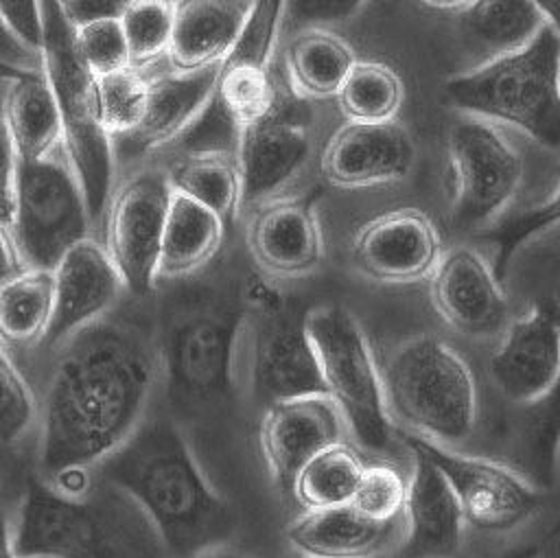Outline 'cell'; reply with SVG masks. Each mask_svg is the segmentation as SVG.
Returning a JSON list of instances; mask_svg holds the SVG:
<instances>
[{"label": "cell", "instance_id": "8d00e7d4", "mask_svg": "<svg viewBox=\"0 0 560 558\" xmlns=\"http://www.w3.org/2000/svg\"><path fill=\"white\" fill-rule=\"evenodd\" d=\"M560 223V175L556 184L551 186L549 195L536 204L529 206L508 219H503L486 239L494 245V274L501 278L510 258L516 254V249L529 241L532 236L553 228Z\"/></svg>", "mask_w": 560, "mask_h": 558}, {"label": "cell", "instance_id": "d6986e66", "mask_svg": "<svg viewBox=\"0 0 560 558\" xmlns=\"http://www.w3.org/2000/svg\"><path fill=\"white\" fill-rule=\"evenodd\" d=\"M416 164V142L405 125L350 123L337 127L319 153L324 179L343 190L396 184Z\"/></svg>", "mask_w": 560, "mask_h": 558}, {"label": "cell", "instance_id": "cb8c5ba5", "mask_svg": "<svg viewBox=\"0 0 560 558\" xmlns=\"http://www.w3.org/2000/svg\"><path fill=\"white\" fill-rule=\"evenodd\" d=\"M400 521L378 523L343 503L304 510L289 523L287 538L304 558H374L392 547Z\"/></svg>", "mask_w": 560, "mask_h": 558}, {"label": "cell", "instance_id": "ab89813d", "mask_svg": "<svg viewBox=\"0 0 560 558\" xmlns=\"http://www.w3.org/2000/svg\"><path fill=\"white\" fill-rule=\"evenodd\" d=\"M35 400L28 383L0 346V444L18 442L31 427Z\"/></svg>", "mask_w": 560, "mask_h": 558}, {"label": "cell", "instance_id": "db71d44e", "mask_svg": "<svg viewBox=\"0 0 560 558\" xmlns=\"http://www.w3.org/2000/svg\"><path fill=\"white\" fill-rule=\"evenodd\" d=\"M22 72H28V70H20V68H13V66H9V63H2V61H0V81L15 79V77H20Z\"/></svg>", "mask_w": 560, "mask_h": 558}, {"label": "cell", "instance_id": "f907efd6", "mask_svg": "<svg viewBox=\"0 0 560 558\" xmlns=\"http://www.w3.org/2000/svg\"><path fill=\"white\" fill-rule=\"evenodd\" d=\"M538 554H540V543H527V545L512 547L497 558H538Z\"/></svg>", "mask_w": 560, "mask_h": 558}, {"label": "cell", "instance_id": "4dcf8cb0", "mask_svg": "<svg viewBox=\"0 0 560 558\" xmlns=\"http://www.w3.org/2000/svg\"><path fill=\"white\" fill-rule=\"evenodd\" d=\"M52 313V271L22 269L0 287V341L39 346Z\"/></svg>", "mask_w": 560, "mask_h": 558}, {"label": "cell", "instance_id": "816d5d0a", "mask_svg": "<svg viewBox=\"0 0 560 558\" xmlns=\"http://www.w3.org/2000/svg\"><path fill=\"white\" fill-rule=\"evenodd\" d=\"M195 558H254V556L236 551V549H230L225 545H219V547H212V549H208V551H203V554H199Z\"/></svg>", "mask_w": 560, "mask_h": 558}, {"label": "cell", "instance_id": "7dc6e473", "mask_svg": "<svg viewBox=\"0 0 560 558\" xmlns=\"http://www.w3.org/2000/svg\"><path fill=\"white\" fill-rule=\"evenodd\" d=\"M22 269H26L18 256V249L13 245V239L9 234V228L0 223V287L9 282L13 276H18Z\"/></svg>", "mask_w": 560, "mask_h": 558}, {"label": "cell", "instance_id": "ac0fdd59", "mask_svg": "<svg viewBox=\"0 0 560 558\" xmlns=\"http://www.w3.org/2000/svg\"><path fill=\"white\" fill-rule=\"evenodd\" d=\"M440 258V232L420 208L387 210L363 223L352 239L354 267L383 284L429 280Z\"/></svg>", "mask_w": 560, "mask_h": 558}, {"label": "cell", "instance_id": "60d3db41", "mask_svg": "<svg viewBox=\"0 0 560 558\" xmlns=\"http://www.w3.org/2000/svg\"><path fill=\"white\" fill-rule=\"evenodd\" d=\"M368 0H287L282 31L328 28L354 18Z\"/></svg>", "mask_w": 560, "mask_h": 558}, {"label": "cell", "instance_id": "d590c367", "mask_svg": "<svg viewBox=\"0 0 560 558\" xmlns=\"http://www.w3.org/2000/svg\"><path fill=\"white\" fill-rule=\"evenodd\" d=\"M551 309L560 328V302ZM525 451L536 479L547 488L553 481V468L560 455V374L551 392L534 405L525 429Z\"/></svg>", "mask_w": 560, "mask_h": 558}, {"label": "cell", "instance_id": "c3c4849f", "mask_svg": "<svg viewBox=\"0 0 560 558\" xmlns=\"http://www.w3.org/2000/svg\"><path fill=\"white\" fill-rule=\"evenodd\" d=\"M545 22L560 35V0H532Z\"/></svg>", "mask_w": 560, "mask_h": 558}, {"label": "cell", "instance_id": "3957f363", "mask_svg": "<svg viewBox=\"0 0 560 558\" xmlns=\"http://www.w3.org/2000/svg\"><path fill=\"white\" fill-rule=\"evenodd\" d=\"M444 94L464 116L560 149V35L545 24L525 46L448 77Z\"/></svg>", "mask_w": 560, "mask_h": 558}, {"label": "cell", "instance_id": "9a60e30c", "mask_svg": "<svg viewBox=\"0 0 560 558\" xmlns=\"http://www.w3.org/2000/svg\"><path fill=\"white\" fill-rule=\"evenodd\" d=\"M429 298L444 324L468 339H499L510 324V302L492 263L468 245L442 252L429 276Z\"/></svg>", "mask_w": 560, "mask_h": 558}, {"label": "cell", "instance_id": "277c9868", "mask_svg": "<svg viewBox=\"0 0 560 558\" xmlns=\"http://www.w3.org/2000/svg\"><path fill=\"white\" fill-rule=\"evenodd\" d=\"M247 311L206 289H179L158 306V361L173 403L208 407L230 396Z\"/></svg>", "mask_w": 560, "mask_h": 558}, {"label": "cell", "instance_id": "30bf717a", "mask_svg": "<svg viewBox=\"0 0 560 558\" xmlns=\"http://www.w3.org/2000/svg\"><path fill=\"white\" fill-rule=\"evenodd\" d=\"M451 208L459 228L490 225L505 212L523 182V155L503 127L464 116L446 133Z\"/></svg>", "mask_w": 560, "mask_h": 558}, {"label": "cell", "instance_id": "f1b7e54d", "mask_svg": "<svg viewBox=\"0 0 560 558\" xmlns=\"http://www.w3.org/2000/svg\"><path fill=\"white\" fill-rule=\"evenodd\" d=\"M153 162L164 166L173 190L210 208L225 223L241 212V182L232 149L179 151Z\"/></svg>", "mask_w": 560, "mask_h": 558}, {"label": "cell", "instance_id": "ffe728a7", "mask_svg": "<svg viewBox=\"0 0 560 558\" xmlns=\"http://www.w3.org/2000/svg\"><path fill=\"white\" fill-rule=\"evenodd\" d=\"M245 243L256 267L278 280L313 274L326 256L319 217L308 199L276 197L249 210Z\"/></svg>", "mask_w": 560, "mask_h": 558}, {"label": "cell", "instance_id": "7a4b0ae2", "mask_svg": "<svg viewBox=\"0 0 560 558\" xmlns=\"http://www.w3.org/2000/svg\"><path fill=\"white\" fill-rule=\"evenodd\" d=\"M98 466L144 512L173 558H195L232 536V510L201 473L175 420H142Z\"/></svg>", "mask_w": 560, "mask_h": 558}, {"label": "cell", "instance_id": "d4e9b609", "mask_svg": "<svg viewBox=\"0 0 560 558\" xmlns=\"http://www.w3.org/2000/svg\"><path fill=\"white\" fill-rule=\"evenodd\" d=\"M173 37L166 66L195 70L221 63L234 46L252 0H173Z\"/></svg>", "mask_w": 560, "mask_h": 558}, {"label": "cell", "instance_id": "ba28073f", "mask_svg": "<svg viewBox=\"0 0 560 558\" xmlns=\"http://www.w3.org/2000/svg\"><path fill=\"white\" fill-rule=\"evenodd\" d=\"M9 234L26 269L52 271L79 241L94 236L79 177L63 147L18 160Z\"/></svg>", "mask_w": 560, "mask_h": 558}, {"label": "cell", "instance_id": "5bb4252c", "mask_svg": "<svg viewBox=\"0 0 560 558\" xmlns=\"http://www.w3.org/2000/svg\"><path fill=\"white\" fill-rule=\"evenodd\" d=\"M313 151L308 123L289 114L280 101L262 118L234 131V160L241 182V210L282 197L306 168Z\"/></svg>", "mask_w": 560, "mask_h": 558}, {"label": "cell", "instance_id": "bcb514c9", "mask_svg": "<svg viewBox=\"0 0 560 558\" xmlns=\"http://www.w3.org/2000/svg\"><path fill=\"white\" fill-rule=\"evenodd\" d=\"M57 492L72 497V499H83L90 490V468L88 466H68L50 475L48 481Z\"/></svg>", "mask_w": 560, "mask_h": 558}, {"label": "cell", "instance_id": "f546056e", "mask_svg": "<svg viewBox=\"0 0 560 558\" xmlns=\"http://www.w3.org/2000/svg\"><path fill=\"white\" fill-rule=\"evenodd\" d=\"M545 24L532 0H470L459 11L464 42L483 61L525 46Z\"/></svg>", "mask_w": 560, "mask_h": 558}, {"label": "cell", "instance_id": "b9f144b4", "mask_svg": "<svg viewBox=\"0 0 560 558\" xmlns=\"http://www.w3.org/2000/svg\"><path fill=\"white\" fill-rule=\"evenodd\" d=\"M0 20L26 48L39 55L42 46V2L39 0H0Z\"/></svg>", "mask_w": 560, "mask_h": 558}, {"label": "cell", "instance_id": "7bdbcfd3", "mask_svg": "<svg viewBox=\"0 0 560 558\" xmlns=\"http://www.w3.org/2000/svg\"><path fill=\"white\" fill-rule=\"evenodd\" d=\"M131 0H57L59 11L72 28L101 20H120Z\"/></svg>", "mask_w": 560, "mask_h": 558}, {"label": "cell", "instance_id": "f5cc1de1", "mask_svg": "<svg viewBox=\"0 0 560 558\" xmlns=\"http://www.w3.org/2000/svg\"><path fill=\"white\" fill-rule=\"evenodd\" d=\"M420 2L440 11H462L470 0H420Z\"/></svg>", "mask_w": 560, "mask_h": 558}, {"label": "cell", "instance_id": "1f68e13d", "mask_svg": "<svg viewBox=\"0 0 560 558\" xmlns=\"http://www.w3.org/2000/svg\"><path fill=\"white\" fill-rule=\"evenodd\" d=\"M335 101L350 123H389L402 107L405 83L392 66L357 59Z\"/></svg>", "mask_w": 560, "mask_h": 558}, {"label": "cell", "instance_id": "7402d4cb", "mask_svg": "<svg viewBox=\"0 0 560 558\" xmlns=\"http://www.w3.org/2000/svg\"><path fill=\"white\" fill-rule=\"evenodd\" d=\"M346 422L326 394L282 398L267 405L260 422V449L273 481L291 490L298 470L319 451L343 442Z\"/></svg>", "mask_w": 560, "mask_h": 558}, {"label": "cell", "instance_id": "e575fe53", "mask_svg": "<svg viewBox=\"0 0 560 558\" xmlns=\"http://www.w3.org/2000/svg\"><path fill=\"white\" fill-rule=\"evenodd\" d=\"M98 105L101 120L112 138H122L131 133L147 109L149 103V70L129 66L125 70L98 77Z\"/></svg>", "mask_w": 560, "mask_h": 558}, {"label": "cell", "instance_id": "f6af8a7d", "mask_svg": "<svg viewBox=\"0 0 560 558\" xmlns=\"http://www.w3.org/2000/svg\"><path fill=\"white\" fill-rule=\"evenodd\" d=\"M0 61L20 70H37L42 68V59L37 53L26 48L0 20Z\"/></svg>", "mask_w": 560, "mask_h": 558}, {"label": "cell", "instance_id": "681fc988", "mask_svg": "<svg viewBox=\"0 0 560 558\" xmlns=\"http://www.w3.org/2000/svg\"><path fill=\"white\" fill-rule=\"evenodd\" d=\"M0 558H18V554L13 549V534L7 523L2 505H0Z\"/></svg>", "mask_w": 560, "mask_h": 558}, {"label": "cell", "instance_id": "8992f818", "mask_svg": "<svg viewBox=\"0 0 560 558\" xmlns=\"http://www.w3.org/2000/svg\"><path fill=\"white\" fill-rule=\"evenodd\" d=\"M389 416L409 431L446 446L470 438L477 425V383L468 363L440 337L400 341L381 368Z\"/></svg>", "mask_w": 560, "mask_h": 558}, {"label": "cell", "instance_id": "836d02e7", "mask_svg": "<svg viewBox=\"0 0 560 558\" xmlns=\"http://www.w3.org/2000/svg\"><path fill=\"white\" fill-rule=\"evenodd\" d=\"M175 2L173 0H131L120 24L129 46L131 66L149 68L166 61L173 37Z\"/></svg>", "mask_w": 560, "mask_h": 558}, {"label": "cell", "instance_id": "5b68a950", "mask_svg": "<svg viewBox=\"0 0 560 558\" xmlns=\"http://www.w3.org/2000/svg\"><path fill=\"white\" fill-rule=\"evenodd\" d=\"M39 2L42 70L61 118L63 149L79 177L90 221L96 230L101 228L116 179L112 138L101 120L98 81L81 61L74 44V28L66 22L57 0Z\"/></svg>", "mask_w": 560, "mask_h": 558}, {"label": "cell", "instance_id": "52a82bcc", "mask_svg": "<svg viewBox=\"0 0 560 558\" xmlns=\"http://www.w3.org/2000/svg\"><path fill=\"white\" fill-rule=\"evenodd\" d=\"M326 396L343 416L348 433L368 451H383L392 435L381 368L359 319L341 304H322L304 315Z\"/></svg>", "mask_w": 560, "mask_h": 558}, {"label": "cell", "instance_id": "83f0119b", "mask_svg": "<svg viewBox=\"0 0 560 558\" xmlns=\"http://www.w3.org/2000/svg\"><path fill=\"white\" fill-rule=\"evenodd\" d=\"M354 61L352 46L330 28L295 31L284 48L287 81L304 101L335 98Z\"/></svg>", "mask_w": 560, "mask_h": 558}, {"label": "cell", "instance_id": "7c38bea8", "mask_svg": "<svg viewBox=\"0 0 560 558\" xmlns=\"http://www.w3.org/2000/svg\"><path fill=\"white\" fill-rule=\"evenodd\" d=\"M11 534L18 558H125L114 530L94 505L66 497L42 479L26 484Z\"/></svg>", "mask_w": 560, "mask_h": 558}, {"label": "cell", "instance_id": "8fae6325", "mask_svg": "<svg viewBox=\"0 0 560 558\" xmlns=\"http://www.w3.org/2000/svg\"><path fill=\"white\" fill-rule=\"evenodd\" d=\"M411 453L427 457L453 490L464 523L479 532H510L542 505V492L510 466L466 455L416 431H398Z\"/></svg>", "mask_w": 560, "mask_h": 558}, {"label": "cell", "instance_id": "2e32d148", "mask_svg": "<svg viewBox=\"0 0 560 558\" xmlns=\"http://www.w3.org/2000/svg\"><path fill=\"white\" fill-rule=\"evenodd\" d=\"M125 293L122 278L101 241H79L52 269V313L39 346L57 350L79 330L107 317Z\"/></svg>", "mask_w": 560, "mask_h": 558}, {"label": "cell", "instance_id": "44dd1931", "mask_svg": "<svg viewBox=\"0 0 560 558\" xmlns=\"http://www.w3.org/2000/svg\"><path fill=\"white\" fill-rule=\"evenodd\" d=\"M488 372L512 403L538 405L560 374V328L549 306H534L510 319L490 357Z\"/></svg>", "mask_w": 560, "mask_h": 558}, {"label": "cell", "instance_id": "74e56055", "mask_svg": "<svg viewBox=\"0 0 560 558\" xmlns=\"http://www.w3.org/2000/svg\"><path fill=\"white\" fill-rule=\"evenodd\" d=\"M405 499L407 479L402 473L392 464L374 462L363 466L350 505L372 521L392 523L402 519Z\"/></svg>", "mask_w": 560, "mask_h": 558}, {"label": "cell", "instance_id": "4316f807", "mask_svg": "<svg viewBox=\"0 0 560 558\" xmlns=\"http://www.w3.org/2000/svg\"><path fill=\"white\" fill-rule=\"evenodd\" d=\"M0 112L18 160H39L63 147L61 118L42 68L7 81Z\"/></svg>", "mask_w": 560, "mask_h": 558}, {"label": "cell", "instance_id": "4fadbf2b", "mask_svg": "<svg viewBox=\"0 0 560 558\" xmlns=\"http://www.w3.org/2000/svg\"><path fill=\"white\" fill-rule=\"evenodd\" d=\"M147 70L149 103L144 116L131 133L112 142L116 175L155 160L199 123L212 103L219 63L173 70L160 61Z\"/></svg>", "mask_w": 560, "mask_h": 558}, {"label": "cell", "instance_id": "11a10c76", "mask_svg": "<svg viewBox=\"0 0 560 558\" xmlns=\"http://www.w3.org/2000/svg\"><path fill=\"white\" fill-rule=\"evenodd\" d=\"M20 558H52V556H20Z\"/></svg>", "mask_w": 560, "mask_h": 558}, {"label": "cell", "instance_id": "603a6c76", "mask_svg": "<svg viewBox=\"0 0 560 558\" xmlns=\"http://www.w3.org/2000/svg\"><path fill=\"white\" fill-rule=\"evenodd\" d=\"M413 455L402 508L405 545L409 558H446L457 551L464 516L440 470L420 453Z\"/></svg>", "mask_w": 560, "mask_h": 558}, {"label": "cell", "instance_id": "9c48e42d", "mask_svg": "<svg viewBox=\"0 0 560 558\" xmlns=\"http://www.w3.org/2000/svg\"><path fill=\"white\" fill-rule=\"evenodd\" d=\"M171 193L166 171L158 162L140 164L114 179L98 241L118 269L125 291L133 298H149L158 289V260Z\"/></svg>", "mask_w": 560, "mask_h": 558}, {"label": "cell", "instance_id": "9f6ffc18", "mask_svg": "<svg viewBox=\"0 0 560 558\" xmlns=\"http://www.w3.org/2000/svg\"><path fill=\"white\" fill-rule=\"evenodd\" d=\"M556 532H560V525H558V530H556Z\"/></svg>", "mask_w": 560, "mask_h": 558}, {"label": "cell", "instance_id": "6da1fadb", "mask_svg": "<svg viewBox=\"0 0 560 558\" xmlns=\"http://www.w3.org/2000/svg\"><path fill=\"white\" fill-rule=\"evenodd\" d=\"M42 411V468H92L142 422L155 359L136 328L107 317L59 346Z\"/></svg>", "mask_w": 560, "mask_h": 558}, {"label": "cell", "instance_id": "484cf974", "mask_svg": "<svg viewBox=\"0 0 560 558\" xmlns=\"http://www.w3.org/2000/svg\"><path fill=\"white\" fill-rule=\"evenodd\" d=\"M225 228L217 212L173 190L160 245L158 284L177 282L203 269L221 249Z\"/></svg>", "mask_w": 560, "mask_h": 558}, {"label": "cell", "instance_id": "f35d334b", "mask_svg": "<svg viewBox=\"0 0 560 558\" xmlns=\"http://www.w3.org/2000/svg\"><path fill=\"white\" fill-rule=\"evenodd\" d=\"M74 44L81 61L96 79L131 66L120 20H101L74 28Z\"/></svg>", "mask_w": 560, "mask_h": 558}, {"label": "cell", "instance_id": "ee69618b", "mask_svg": "<svg viewBox=\"0 0 560 558\" xmlns=\"http://www.w3.org/2000/svg\"><path fill=\"white\" fill-rule=\"evenodd\" d=\"M15 171L18 158L13 142L9 138L7 125L0 112V223L9 228L13 217V195H15Z\"/></svg>", "mask_w": 560, "mask_h": 558}, {"label": "cell", "instance_id": "e0dca14e", "mask_svg": "<svg viewBox=\"0 0 560 558\" xmlns=\"http://www.w3.org/2000/svg\"><path fill=\"white\" fill-rule=\"evenodd\" d=\"M252 317V385L271 405L282 398L326 394L304 315L287 313L284 304L245 309Z\"/></svg>", "mask_w": 560, "mask_h": 558}, {"label": "cell", "instance_id": "d6a6232c", "mask_svg": "<svg viewBox=\"0 0 560 558\" xmlns=\"http://www.w3.org/2000/svg\"><path fill=\"white\" fill-rule=\"evenodd\" d=\"M363 466L365 464L346 442H337L313 455L298 470L291 492L304 510L350 503Z\"/></svg>", "mask_w": 560, "mask_h": 558}]
</instances>
